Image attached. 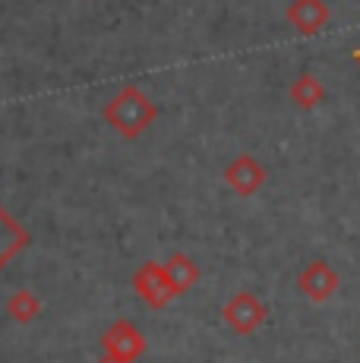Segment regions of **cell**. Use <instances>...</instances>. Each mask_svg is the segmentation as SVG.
Masks as SVG:
<instances>
[{"instance_id":"8","label":"cell","mask_w":360,"mask_h":363,"mask_svg":"<svg viewBox=\"0 0 360 363\" xmlns=\"http://www.w3.org/2000/svg\"><path fill=\"white\" fill-rule=\"evenodd\" d=\"M288 95L300 111H313V108H320V104L325 101V86H322V79L316 73H300L294 82H291Z\"/></svg>"},{"instance_id":"12","label":"cell","mask_w":360,"mask_h":363,"mask_svg":"<svg viewBox=\"0 0 360 363\" xmlns=\"http://www.w3.org/2000/svg\"><path fill=\"white\" fill-rule=\"evenodd\" d=\"M99 363H123V360H117V357H108V354H105V357H101Z\"/></svg>"},{"instance_id":"6","label":"cell","mask_w":360,"mask_h":363,"mask_svg":"<svg viewBox=\"0 0 360 363\" xmlns=\"http://www.w3.org/2000/svg\"><path fill=\"white\" fill-rule=\"evenodd\" d=\"M266 167H262V162H256L253 155H237L231 164L225 167V184L231 186L237 196H256V193L266 186Z\"/></svg>"},{"instance_id":"5","label":"cell","mask_w":360,"mask_h":363,"mask_svg":"<svg viewBox=\"0 0 360 363\" xmlns=\"http://www.w3.org/2000/svg\"><path fill=\"white\" fill-rule=\"evenodd\" d=\"M338 288H342V278H338V272L322 259L310 262L307 269L297 275V291H300L307 300H313V303H325Z\"/></svg>"},{"instance_id":"7","label":"cell","mask_w":360,"mask_h":363,"mask_svg":"<svg viewBox=\"0 0 360 363\" xmlns=\"http://www.w3.org/2000/svg\"><path fill=\"white\" fill-rule=\"evenodd\" d=\"M285 16L300 35H320L329 26L332 10L325 0H291Z\"/></svg>"},{"instance_id":"9","label":"cell","mask_w":360,"mask_h":363,"mask_svg":"<svg viewBox=\"0 0 360 363\" xmlns=\"http://www.w3.org/2000/svg\"><path fill=\"white\" fill-rule=\"evenodd\" d=\"M26 243H29V234L16 225V218H10V215L0 208V269H4L19 250H26Z\"/></svg>"},{"instance_id":"4","label":"cell","mask_w":360,"mask_h":363,"mask_svg":"<svg viewBox=\"0 0 360 363\" xmlns=\"http://www.w3.org/2000/svg\"><path fill=\"white\" fill-rule=\"evenodd\" d=\"M101 347H105L108 357H117L123 363H136L145 354V338H142V332L136 329L133 323L117 319V323L101 335Z\"/></svg>"},{"instance_id":"3","label":"cell","mask_w":360,"mask_h":363,"mask_svg":"<svg viewBox=\"0 0 360 363\" xmlns=\"http://www.w3.org/2000/svg\"><path fill=\"white\" fill-rule=\"evenodd\" d=\"M133 291L152 306V310H164L171 300L180 297L177 288H174V281H171V275H168V269H164V262H145V265H140V269H136V275H133Z\"/></svg>"},{"instance_id":"13","label":"cell","mask_w":360,"mask_h":363,"mask_svg":"<svg viewBox=\"0 0 360 363\" xmlns=\"http://www.w3.org/2000/svg\"><path fill=\"white\" fill-rule=\"evenodd\" d=\"M354 64L360 67V48H357V51H354Z\"/></svg>"},{"instance_id":"11","label":"cell","mask_w":360,"mask_h":363,"mask_svg":"<svg viewBox=\"0 0 360 363\" xmlns=\"http://www.w3.org/2000/svg\"><path fill=\"white\" fill-rule=\"evenodd\" d=\"M6 313H10L16 323L29 325V323H35V319L41 316V300L32 294V291H16V294L6 300Z\"/></svg>"},{"instance_id":"2","label":"cell","mask_w":360,"mask_h":363,"mask_svg":"<svg viewBox=\"0 0 360 363\" xmlns=\"http://www.w3.org/2000/svg\"><path fill=\"white\" fill-rule=\"evenodd\" d=\"M221 319H225V325L234 335L247 338V335L259 332L262 325H266L269 310H266V303H262L259 297L250 294V291H237V294H234L225 303V310H221Z\"/></svg>"},{"instance_id":"1","label":"cell","mask_w":360,"mask_h":363,"mask_svg":"<svg viewBox=\"0 0 360 363\" xmlns=\"http://www.w3.org/2000/svg\"><path fill=\"white\" fill-rule=\"evenodd\" d=\"M101 117L120 133L123 139H140L158 121V108L140 86H123L120 92L101 108Z\"/></svg>"},{"instance_id":"10","label":"cell","mask_w":360,"mask_h":363,"mask_svg":"<svg viewBox=\"0 0 360 363\" xmlns=\"http://www.w3.org/2000/svg\"><path fill=\"white\" fill-rule=\"evenodd\" d=\"M164 269H168V275H171V281H174L177 294H186V291L199 281V265L193 262L186 253H171L168 262H164Z\"/></svg>"}]
</instances>
